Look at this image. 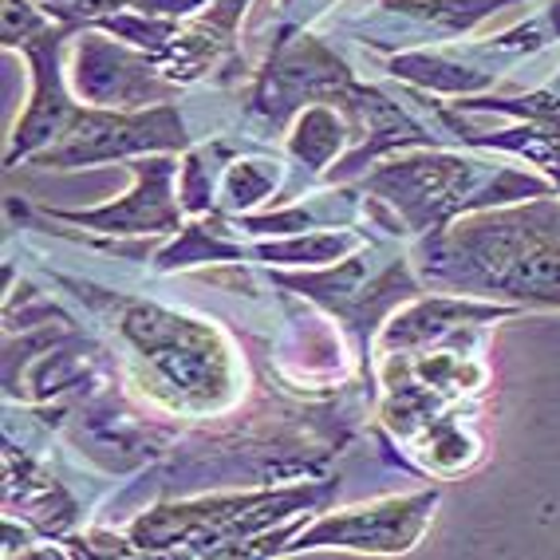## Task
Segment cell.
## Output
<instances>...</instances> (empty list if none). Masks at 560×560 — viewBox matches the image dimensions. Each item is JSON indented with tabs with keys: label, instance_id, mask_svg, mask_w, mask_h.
<instances>
[{
	"label": "cell",
	"instance_id": "7c38bea8",
	"mask_svg": "<svg viewBox=\"0 0 560 560\" xmlns=\"http://www.w3.org/2000/svg\"><path fill=\"white\" fill-rule=\"evenodd\" d=\"M36 4H44V9H48L56 21L80 24V16H75V0H36ZM80 28H83V24H80Z\"/></svg>",
	"mask_w": 560,
	"mask_h": 560
},
{
	"label": "cell",
	"instance_id": "9c48e42d",
	"mask_svg": "<svg viewBox=\"0 0 560 560\" xmlns=\"http://www.w3.org/2000/svg\"><path fill=\"white\" fill-rule=\"evenodd\" d=\"M351 241L348 237H308V241H289V245H265L260 257L265 260H296V265H316V260H336Z\"/></svg>",
	"mask_w": 560,
	"mask_h": 560
},
{
	"label": "cell",
	"instance_id": "8fae6325",
	"mask_svg": "<svg viewBox=\"0 0 560 560\" xmlns=\"http://www.w3.org/2000/svg\"><path fill=\"white\" fill-rule=\"evenodd\" d=\"M130 0H75V16H80V24L88 28L91 21H100V16H110V12L127 9Z\"/></svg>",
	"mask_w": 560,
	"mask_h": 560
},
{
	"label": "cell",
	"instance_id": "277c9868",
	"mask_svg": "<svg viewBox=\"0 0 560 560\" xmlns=\"http://www.w3.org/2000/svg\"><path fill=\"white\" fill-rule=\"evenodd\" d=\"M75 32H80V24L51 21L48 28H40L36 36H28V40L21 44L24 60H28V68H32V95H28L24 119L12 130L4 166H16V159H32V154H40L44 147H51V142L63 135V127L71 122L75 107H80V103H71L68 83H63V63H60L63 40H71Z\"/></svg>",
	"mask_w": 560,
	"mask_h": 560
},
{
	"label": "cell",
	"instance_id": "52a82bcc",
	"mask_svg": "<svg viewBox=\"0 0 560 560\" xmlns=\"http://www.w3.org/2000/svg\"><path fill=\"white\" fill-rule=\"evenodd\" d=\"M343 139H348V127L331 110V103H308L296 115V127L289 135V154L296 162H304L312 174H320L343 151Z\"/></svg>",
	"mask_w": 560,
	"mask_h": 560
},
{
	"label": "cell",
	"instance_id": "30bf717a",
	"mask_svg": "<svg viewBox=\"0 0 560 560\" xmlns=\"http://www.w3.org/2000/svg\"><path fill=\"white\" fill-rule=\"evenodd\" d=\"M331 0H280V12H284V24L280 28H308Z\"/></svg>",
	"mask_w": 560,
	"mask_h": 560
},
{
	"label": "cell",
	"instance_id": "6da1fadb",
	"mask_svg": "<svg viewBox=\"0 0 560 560\" xmlns=\"http://www.w3.org/2000/svg\"><path fill=\"white\" fill-rule=\"evenodd\" d=\"M427 277L454 289L560 304V206L466 221L427 249Z\"/></svg>",
	"mask_w": 560,
	"mask_h": 560
},
{
	"label": "cell",
	"instance_id": "3957f363",
	"mask_svg": "<svg viewBox=\"0 0 560 560\" xmlns=\"http://www.w3.org/2000/svg\"><path fill=\"white\" fill-rule=\"evenodd\" d=\"M71 83L91 107L139 110L147 103L178 100V83L166 80L159 63L127 40H110V32L80 28L71 51Z\"/></svg>",
	"mask_w": 560,
	"mask_h": 560
},
{
	"label": "cell",
	"instance_id": "8992f818",
	"mask_svg": "<svg viewBox=\"0 0 560 560\" xmlns=\"http://www.w3.org/2000/svg\"><path fill=\"white\" fill-rule=\"evenodd\" d=\"M434 493L419 498L383 501L371 510H351L340 517H320L292 549H320V545H340V549H375V552H402L422 537L431 521Z\"/></svg>",
	"mask_w": 560,
	"mask_h": 560
},
{
	"label": "cell",
	"instance_id": "7a4b0ae2",
	"mask_svg": "<svg viewBox=\"0 0 560 560\" xmlns=\"http://www.w3.org/2000/svg\"><path fill=\"white\" fill-rule=\"evenodd\" d=\"M190 130L174 103H159L147 110L115 107H75L71 122L51 147L32 154V166L40 171H75L110 159H135V154H174L190 151Z\"/></svg>",
	"mask_w": 560,
	"mask_h": 560
},
{
	"label": "cell",
	"instance_id": "5b68a950",
	"mask_svg": "<svg viewBox=\"0 0 560 560\" xmlns=\"http://www.w3.org/2000/svg\"><path fill=\"white\" fill-rule=\"evenodd\" d=\"M135 174V190L122 201H110L100 210L63 213L51 210V218H63L71 225H88L100 233H171L182 230V201L174 198V178H178V162L174 159H139L130 162Z\"/></svg>",
	"mask_w": 560,
	"mask_h": 560
},
{
	"label": "cell",
	"instance_id": "ba28073f",
	"mask_svg": "<svg viewBox=\"0 0 560 560\" xmlns=\"http://www.w3.org/2000/svg\"><path fill=\"white\" fill-rule=\"evenodd\" d=\"M272 186H277V171L269 162H237L225 174V210H249Z\"/></svg>",
	"mask_w": 560,
	"mask_h": 560
}]
</instances>
